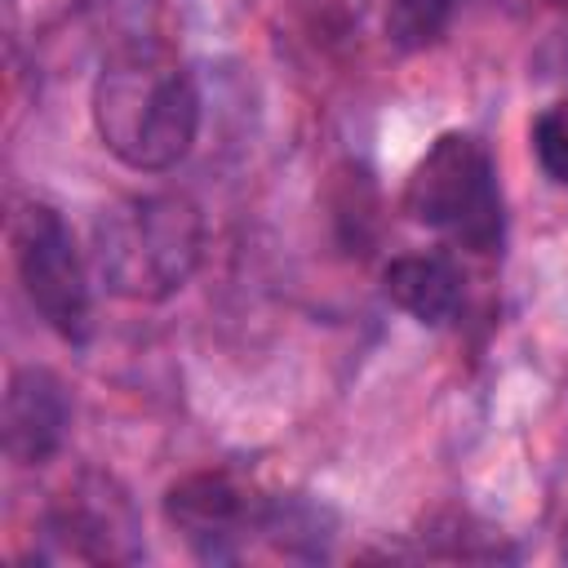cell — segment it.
Segmentation results:
<instances>
[{
  "label": "cell",
  "instance_id": "6da1fadb",
  "mask_svg": "<svg viewBox=\"0 0 568 568\" xmlns=\"http://www.w3.org/2000/svg\"><path fill=\"white\" fill-rule=\"evenodd\" d=\"M93 129L102 146L138 173H164L191 155L200 133V89L164 44L115 49L93 80Z\"/></svg>",
  "mask_w": 568,
  "mask_h": 568
},
{
  "label": "cell",
  "instance_id": "7a4b0ae2",
  "mask_svg": "<svg viewBox=\"0 0 568 568\" xmlns=\"http://www.w3.org/2000/svg\"><path fill=\"white\" fill-rule=\"evenodd\" d=\"M204 217L186 195L146 191L93 217V271L124 302H164L200 266Z\"/></svg>",
  "mask_w": 568,
  "mask_h": 568
},
{
  "label": "cell",
  "instance_id": "3957f363",
  "mask_svg": "<svg viewBox=\"0 0 568 568\" xmlns=\"http://www.w3.org/2000/svg\"><path fill=\"white\" fill-rule=\"evenodd\" d=\"M404 213L470 253H497L506 209L488 146L462 129L439 133L404 182Z\"/></svg>",
  "mask_w": 568,
  "mask_h": 568
},
{
  "label": "cell",
  "instance_id": "277c9868",
  "mask_svg": "<svg viewBox=\"0 0 568 568\" xmlns=\"http://www.w3.org/2000/svg\"><path fill=\"white\" fill-rule=\"evenodd\" d=\"M13 266L36 315L62 337L84 342L89 333V271L71 226L53 204H22L9 226Z\"/></svg>",
  "mask_w": 568,
  "mask_h": 568
},
{
  "label": "cell",
  "instance_id": "5b68a950",
  "mask_svg": "<svg viewBox=\"0 0 568 568\" xmlns=\"http://www.w3.org/2000/svg\"><path fill=\"white\" fill-rule=\"evenodd\" d=\"M164 519L204 564L240 559L248 532L266 524V497L240 488L226 470H191L164 493Z\"/></svg>",
  "mask_w": 568,
  "mask_h": 568
},
{
  "label": "cell",
  "instance_id": "8992f818",
  "mask_svg": "<svg viewBox=\"0 0 568 568\" xmlns=\"http://www.w3.org/2000/svg\"><path fill=\"white\" fill-rule=\"evenodd\" d=\"M49 532L80 559L129 564L142 555L133 506L120 488H111V479H84L67 488L62 501L49 510Z\"/></svg>",
  "mask_w": 568,
  "mask_h": 568
},
{
  "label": "cell",
  "instance_id": "52a82bcc",
  "mask_svg": "<svg viewBox=\"0 0 568 568\" xmlns=\"http://www.w3.org/2000/svg\"><path fill=\"white\" fill-rule=\"evenodd\" d=\"M71 426V399L58 373L49 368H18L4 386V408H0V430H4V453L13 466H44Z\"/></svg>",
  "mask_w": 568,
  "mask_h": 568
},
{
  "label": "cell",
  "instance_id": "ba28073f",
  "mask_svg": "<svg viewBox=\"0 0 568 568\" xmlns=\"http://www.w3.org/2000/svg\"><path fill=\"white\" fill-rule=\"evenodd\" d=\"M382 288L404 315H413L417 324H430V328L448 324L462 306V275L439 253L390 257L386 271H382Z\"/></svg>",
  "mask_w": 568,
  "mask_h": 568
},
{
  "label": "cell",
  "instance_id": "9c48e42d",
  "mask_svg": "<svg viewBox=\"0 0 568 568\" xmlns=\"http://www.w3.org/2000/svg\"><path fill=\"white\" fill-rule=\"evenodd\" d=\"M453 18V0H390L386 4V36L395 49L417 53L430 49Z\"/></svg>",
  "mask_w": 568,
  "mask_h": 568
},
{
  "label": "cell",
  "instance_id": "30bf717a",
  "mask_svg": "<svg viewBox=\"0 0 568 568\" xmlns=\"http://www.w3.org/2000/svg\"><path fill=\"white\" fill-rule=\"evenodd\" d=\"M532 151L537 164L550 182L568 186V93L555 98L537 120H532Z\"/></svg>",
  "mask_w": 568,
  "mask_h": 568
}]
</instances>
